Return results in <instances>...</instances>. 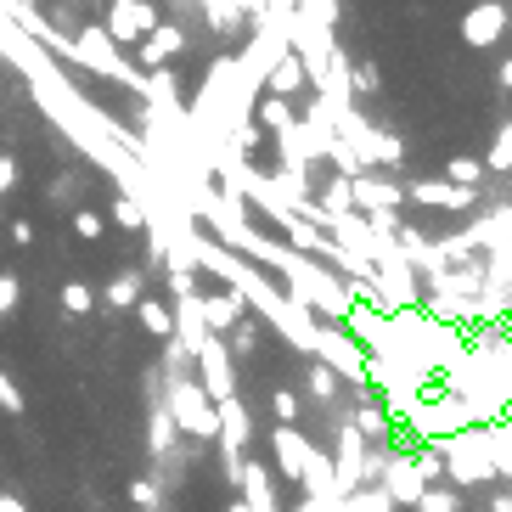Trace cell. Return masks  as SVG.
<instances>
[{
    "mask_svg": "<svg viewBox=\"0 0 512 512\" xmlns=\"http://www.w3.org/2000/svg\"><path fill=\"white\" fill-rule=\"evenodd\" d=\"M451 181L473 186V181H479V164H473V158H456V164H451Z\"/></svg>",
    "mask_w": 512,
    "mask_h": 512,
    "instance_id": "obj_4",
    "label": "cell"
},
{
    "mask_svg": "<svg viewBox=\"0 0 512 512\" xmlns=\"http://www.w3.org/2000/svg\"><path fill=\"white\" fill-rule=\"evenodd\" d=\"M501 85H507V91H512V57L501 62Z\"/></svg>",
    "mask_w": 512,
    "mask_h": 512,
    "instance_id": "obj_5",
    "label": "cell"
},
{
    "mask_svg": "<svg viewBox=\"0 0 512 512\" xmlns=\"http://www.w3.org/2000/svg\"><path fill=\"white\" fill-rule=\"evenodd\" d=\"M490 164H496V169H512V119H507V130H501L496 152H490Z\"/></svg>",
    "mask_w": 512,
    "mask_h": 512,
    "instance_id": "obj_2",
    "label": "cell"
},
{
    "mask_svg": "<svg viewBox=\"0 0 512 512\" xmlns=\"http://www.w3.org/2000/svg\"><path fill=\"white\" fill-rule=\"evenodd\" d=\"M422 197H428V203H451V209L467 203V192H445V186H422Z\"/></svg>",
    "mask_w": 512,
    "mask_h": 512,
    "instance_id": "obj_3",
    "label": "cell"
},
{
    "mask_svg": "<svg viewBox=\"0 0 512 512\" xmlns=\"http://www.w3.org/2000/svg\"><path fill=\"white\" fill-rule=\"evenodd\" d=\"M467 40H473V46H496L501 40V29H507V6H501V0H484V6H473V12H467Z\"/></svg>",
    "mask_w": 512,
    "mask_h": 512,
    "instance_id": "obj_1",
    "label": "cell"
}]
</instances>
